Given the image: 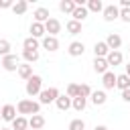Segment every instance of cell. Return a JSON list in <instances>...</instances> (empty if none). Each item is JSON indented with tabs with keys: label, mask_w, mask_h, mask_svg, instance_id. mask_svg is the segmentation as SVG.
<instances>
[{
	"label": "cell",
	"mask_w": 130,
	"mask_h": 130,
	"mask_svg": "<svg viewBox=\"0 0 130 130\" xmlns=\"http://www.w3.org/2000/svg\"><path fill=\"white\" fill-rule=\"evenodd\" d=\"M16 112L20 114V116H35V114H39L41 112V104L39 102H35V100H20L18 104H16Z\"/></svg>",
	"instance_id": "obj_1"
},
{
	"label": "cell",
	"mask_w": 130,
	"mask_h": 130,
	"mask_svg": "<svg viewBox=\"0 0 130 130\" xmlns=\"http://www.w3.org/2000/svg\"><path fill=\"white\" fill-rule=\"evenodd\" d=\"M0 65H2V69H4V71H18V67H20V57H18V55H14V53H10V55L2 57Z\"/></svg>",
	"instance_id": "obj_2"
},
{
	"label": "cell",
	"mask_w": 130,
	"mask_h": 130,
	"mask_svg": "<svg viewBox=\"0 0 130 130\" xmlns=\"http://www.w3.org/2000/svg\"><path fill=\"white\" fill-rule=\"evenodd\" d=\"M26 93L28 95H39L41 91H43V77L41 75H32L28 81H26Z\"/></svg>",
	"instance_id": "obj_3"
},
{
	"label": "cell",
	"mask_w": 130,
	"mask_h": 130,
	"mask_svg": "<svg viewBox=\"0 0 130 130\" xmlns=\"http://www.w3.org/2000/svg\"><path fill=\"white\" fill-rule=\"evenodd\" d=\"M59 95H61V93H59V89H57V87H47V89H43V91L39 93V104L49 106V104L57 102V98H59Z\"/></svg>",
	"instance_id": "obj_4"
},
{
	"label": "cell",
	"mask_w": 130,
	"mask_h": 130,
	"mask_svg": "<svg viewBox=\"0 0 130 130\" xmlns=\"http://www.w3.org/2000/svg\"><path fill=\"white\" fill-rule=\"evenodd\" d=\"M104 20L106 22H112V20H118L120 18V8L116 6V4H108V6H104Z\"/></svg>",
	"instance_id": "obj_5"
},
{
	"label": "cell",
	"mask_w": 130,
	"mask_h": 130,
	"mask_svg": "<svg viewBox=\"0 0 130 130\" xmlns=\"http://www.w3.org/2000/svg\"><path fill=\"white\" fill-rule=\"evenodd\" d=\"M45 30H47V35L49 37H57L59 32H61V22L57 20V18H49L47 22H45Z\"/></svg>",
	"instance_id": "obj_6"
},
{
	"label": "cell",
	"mask_w": 130,
	"mask_h": 130,
	"mask_svg": "<svg viewBox=\"0 0 130 130\" xmlns=\"http://www.w3.org/2000/svg\"><path fill=\"white\" fill-rule=\"evenodd\" d=\"M41 47L45 49V51H49V53H55L57 49H59V41H57V37H43L41 39Z\"/></svg>",
	"instance_id": "obj_7"
},
{
	"label": "cell",
	"mask_w": 130,
	"mask_h": 130,
	"mask_svg": "<svg viewBox=\"0 0 130 130\" xmlns=\"http://www.w3.org/2000/svg\"><path fill=\"white\" fill-rule=\"evenodd\" d=\"M0 114H2V120L4 122H14V118H16V108L12 106V104H6V106H2L0 108Z\"/></svg>",
	"instance_id": "obj_8"
},
{
	"label": "cell",
	"mask_w": 130,
	"mask_h": 130,
	"mask_svg": "<svg viewBox=\"0 0 130 130\" xmlns=\"http://www.w3.org/2000/svg\"><path fill=\"white\" fill-rule=\"evenodd\" d=\"M67 53H69L71 57H81V55L85 53V45H83L81 41H73V43H69Z\"/></svg>",
	"instance_id": "obj_9"
},
{
	"label": "cell",
	"mask_w": 130,
	"mask_h": 130,
	"mask_svg": "<svg viewBox=\"0 0 130 130\" xmlns=\"http://www.w3.org/2000/svg\"><path fill=\"white\" fill-rule=\"evenodd\" d=\"M106 45L110 47V51H118V49L122 47V37H120L118 32H110L108 39H106Z\"/></svg>",
	"instance_id": "obj_10"
},
{
	"label": "cell",
	"mask_w": 130,
	"mask_h": 130,
	"mask_svg": "<svg viewBox=\"0 0 130 130\" xmlns=\"http://www.w3.org/2000/svg\"><path fill=\"white\" fill-rule=\"evenodd\" d=\"M91 65H93V71H95V73H100V75H104V73H108V71H110V65H108V61H106L104 57H95Z\"/></svg>",
	"instance_id": "obj_11"
},
{
	"label": "cell",
	"mask_w": 130,
	"mask_h": 130,
	"mask_svg": "<svg viewBox=\"0 0 130 130\" xmlns=\"http://www.w3.org/2000/svg\"><path fill=\"white\" fill-rule=\"evenodd\" d=\"M116 79H118V75H116L114 71L104 73V75H102V85H104V89H114V87H116Z\"/></svg>",
	"instance_id": "obj_12"
},
{
	"label": "cell",
	"mask_w": 130,
	"mask_h": 130,
	"mask_svg": "<svg viewBox=\"0 0 130 130\" xmlns=\"http://www.w3.org/2000/svg\"><path fill=\"white\" fill-rule=\"evenodd\" d=\"M32 16H35V22H41V24H45V22L51 18V14H49V8H43V6H39V8L32 12Z\"/></svg>",
	"instance_id": "obj_13"
},
{
	"label": "cell",
	"mask_w": 130,
	"mask_h": 130,
	"mask_svg": "<svg viewBox=\"0 0 130 130\" xmlns=\"http://www.w3.org/2000/svg\"><path fill=\"white\" fill-rule=\"evenodd\" d=\"M28 30H30V37H35V39H43V37H47L45 24H41V22H32Z\"/></svg>",
	"instance_id": "obj_14"
},
{
	"label": "cell",
	"mask_w": 130,
	"mask_h": 130,
	"mask_svg": "<svg viewBox=\"0 0 130 130\" xmlns=\"http://www.w3.org/2000/svg\"><path fill=\"white\" fill-rule=\"evenodd\" d=\"M108 53H110V47L106 45V41H98L95 45H93V55L95 57H108Z\"/></svg>",
	"instance_id": "obj_15"
},
{
	"label": "cell",
	"mask_w": 130,
	"mask_h": 130,
	"mask_svg": "<svg viewBox=\"0 0 130 130\" xmlns=\"http://www.w3.org/2000/svg\"><path fill=\"white\" fill-rule=\"evenodd\" d=\"M106 61H108V65L112 67H116V65H122V61H124V55L120 53V51H110L108 53V57H106Z\"/></svg>",
	"instance_id": "obj_16"
},
{
	"label": "cell",
	"mask_w": 130,
	"mask_h": 130,
	"mask_svg": "<svg viewBox=\"0 0 130 130\" xmlns=\"http://www.w3.org/2000/svg\"><path fill=\"white\" fill-rule=\"evenodd\" d=\"M71 104H73V100L67 95V93H63V95H59L57 98V102H55V106L61 110V112H67L69 108H71Z\"/></svg>",
	"instance_id": "obj_17"
},
{
	"label": "cell",
	"mask_w": 130,
	"mask_h": 130,
	"mask_svg": "<svg viewBox=\"0 0 130 130\" xmlns=\"http://www.w3.org/2000/svg\"><path fill=\"white\" fill-rule=\"evenodd\" d=\"M87 14H89L87 6H75V10H73L71 18H73V20H77V22H83V20L87 18Z\"/></svg>",
	"instance_id": "obj_18"
},
{
	"label": "cell",
	"mask_w": 130,
	"mask_h": 130,
	"mask_svg": "<svg viewBox=\"0 0 130 130\" xmlns=\"http://www.w3.org/2000/svg\"><path fill=\"white\" fill-rule=\"evenodd\" d=\"M89 98H91V104H93V106H104V104L108 102V95H106V91H104V89L93 91Z\"/></svg>",
	"instance_id": "obj_19"
},
{
	"label": "cell",
	"mask_w": 130,
	"mask_h": 130,
	"mask_svg": "<svg viewBox=\"0 0 130 130\" xmlns=\"http://www.w3.org/2000/svg\"><path fill=\"white\" fill-rule=\"evenodd\" d=\"M24 81H28L35 73H32V65H28V63H20V67H18V71H16Z\"/></svg>",
	"instance_id": "obj_20"
},
{
	"label": "cell",
	"mask_w": 130,
	"mask_h": 130,
	"mask_svg": "<svg viewBox=\"0 0 130 130\" xmlns=\"http://www.w3.org/2000/svg\"><path fill=\"white\" fill-rule=\"evenodd\" d=\"M43 126H45V118H43L41 114H35V116L28 118V128H32V130H41Z\"/></svg>",
	"instance_id": "obj_21"
},
{
	"label": "cell",
	"mask_w": 130,
	"mask_h": 130,
	"mask_svg": "<svg viewBox=\"0 0 130 130\" xmlns=\"http://www.w3.org/2000/svg\"><path fill=\"white\" fill-rule=\"evenodd\" d=\"M65 28H67V32L69 35H73V37H77L79 32H81V22H77V20H67V24H65Z\"/></svg>",
	"instance_id": "obj_22"
},
{
	"label": "cell",
	"mask_w": 130,
	"mask_h": 130,
	"mask_svg": "<svg viewBox=\"0 0 130 130\" xmlns=\"http://www.w3.org/2000/svg\"><path fill=\"white\" fill-rule=\"evenodd\" d=\"M39 39H35V37H26L24 41H22V47H24V51H39Z\"/></svg>",
	"instance_id": "obj_23"
},
{
	"label": "cell",
	"mask_w": 130,
	"mask_h": 130,
	"mask_svg": "<svg viewBox=\"0 0 130 130\" xmlns=\"http://www.w3.org/2000/svg\"><path fill=\"white\" fill-rule=\"evenodd\" d=\"M26 10H28V2H26V0H16L14 6H12V12L18 14V16H22Z\"/></svg>",
	"instance_id": "obj_24"
},
{
	"label": "cell",
	"mask_w": 130,
	"mask_h": 130,
	"mask_svg": "<svg viewBox=\"0 0 130 130\" xmlns=\"http://www.w3.org/2000/svg\"><path fill=\"white\" fill-rule=\"evenodd\" d=\"M116 87H118L120 91H124V89H130V77H128L126 73L118 75V79H116Z\"/></svg>",
	"instance_id": "obj_25"
},
{
	"label": "cell",
	"mask_w": 130,
	"mask_h": 130,
	"mask_svg": "<svg viewBox=\"0 0 130 130\" xmlns=\"http://www.w3.org/2000/svg\"><path fill=\"white\" fill-rule=\"evenodd\" d=\"M59 10L65 12V14H73V10H75V2H73V0H61V2H59Z\"/></svg>",
	"instance_id": "obj_26"
},
{
	"label": "cell",
	"mask_w": 130,
	"mask_h": 130,
	"mask_svg": "<svg viewBox=\"0 0 130 130\" xmlns=\"http://www.w3.org/2000/svg\"><path fill=\"white\" fill-rule=\"evenodd\" d=\"M85 106H87V98H81V95L73 98V104H71V108H73L75 112H83V110H85Z\"/></svg>",
	"instance_id": "obj_27"
},
{
	"label": "cell",
	"mask_w": 130,
	"mask_h": 130,
	"mask_svg": "<svg viewBox=\"0 0 130 130\" xmlns=\"http://www.w3.org/2000/svg\"><path fill=\"white\" fill-rule=\"evenodd\" d=\"M28 128V120L24 116H16L12 122V130H26Z\"/></svg>",
	"instance_id": "obj_28"
},
{
	"label": "cell",
	"mask_w": 130,
	"mask_h": 130,
	"mask_svg": "<svg viewBox=\"0 0 130 130\" xmlns=\"http://www.w3.org/2000/svg\"><path fill=\"white\" fill-rule=\"evenodd\" d=\"M85 6H87L89 12H104V2L102 0H89Z\"/></svg>",
	"instance_id": "obj_29"
},
{
	"label": "cell",
	"mask_w": 130,
	"mask_h": 130,
	"mask_svg": "<svg viewBox=\"0 0 130 130\" xmlns=\"http://www.w3.org/2000/svg\"><path fill=\"white\" fill-rule=\"evenodd\" d=\"M22 59H24V63L32 65L35 61H39V51H22Z\"/></svg>",
	"instance_id": "obj_30"
},
{
	"label": "cell",
	"mask_w": 130,
	"mask_h": 130,
	"mask_svg": "<svg viewBox=\"0 0 130 130\" xmlns=\"http://www.w3.org/2000/svg\"><path fill=\"white\" fill-rule=\"evenodd\" d=\"M69 130H85V122L81 118H75L69 122Z\"/></svg>",
	"instance_id": "obj_31"
},
{
	"label": "cell",
	"mask_w": 130,
	"mask_h": 130,
	"mask_svg": "<svg viewBox=\"0 0 130 130\" xmlns=\"http://www.w3.org/2000/svg\"><path fill=\"white\" fill-rule=\"evenodd\" d=\"M0 55H2V57L10 55V41H6V39H0Z\"/></svg>",
	"instance_id": "obj_32"
},
{
	"label": "cell",
	"mask_w": 130,
	"mask_h": 130,
	"mask_svg": "<svg viewBox=\"0 0 130 130\" xmlns=\"http://www.w3.org/2000/svg\"><path fill=\"white\" fill-rule=\"evenodd\" d=\"M67 95H69L71 100L77 98V95H79V85H77V83H69V85H67Z\"/></svg>",
	"instance_id": "obj_33"
},
{
	"label": "cell",
	"mask_w": 130,
	"mask_h": 130,
	"mask_svg": "<svg viewBox=\"0 0 130 130\" xmlns=\"http://www.w3.org/2000/svg\"><path fill=\"white\" fill-rule=\"evenodd\" d=\"M91 93H93V89H91L87 83H81V85H79V95H81V98H89Z\"/></svg>",
	"instance_id": "obj_34"
},
{
	"label": "cell",
	"mask_w": 130,
	"mask_h": 130,
	"mask_svg": "<svg viewBox=\"0 0 130 130\" xmlns=\"http://www.w3.org/2000/svg\"><path fill=\"white\" fill-rule=\"evenodd\" d=\"M120 20L130 22V8H120Z\"/></svg>",
	"instance_id": "obj_35"
},
{
	"label": "cell",
	"mask_w": 130,
	"mask_h": 130,
	"mask_svg": "<svg viewBox=\"0 0 130 130\" xmlns=\"http://www.w3.org/2000/svg\"><path fill=\"white\" fill-rule=\"evenodd\" d=\"M12 6H14L12 0H0V10H4V8H12Z\"/></svg>",
	"instance_id": "obj_36"
},
{
	"label": "cell",
	"mask_w": 130,
	"mask_h": 130,
	"mask_svg": "<svg viewBox=\"0 0 130 130\" xmlns=\"http://www.w3.org/2000/svg\"><path fill=\"white\" fill-rule=\"evenodd\" d=\"M122 100L124 102H130V89H124L122 91Z\"/></svg>",
	"instance_id": "obj_37"
},
{
	"label": "cell",
	"mask_w": 130,
	"mask_h": 130,
	"mask_svg": "<svg viewBox=\"0 0 130 130\" xmlns=\"http://www.w3.org/2000/svg\"><path fill=\"white\" fill-rule=\"evenodd\" d=\"M120 8H130V0H120Z\"/></svg>",
	"instance_id": "obj_38"
},
{
	"label": "cell",
	"mask_w": 130,
	"mask_h": 130,
	"mask_svg": "<svg viewBox=\"0 0 130 130\" xmlns=\"http://www.w3.org/2000/svg\"><path fill=\"white\" fill-rule=\"evenodd\" d=\"M93 130H108V128H106V126H104V124H100V126H95V128H93Z\"/></svg>",
	"instance_id": "obj_39"
},
{
	"label": "cell",
	"mask_w": 130,
	"mask_h": 130,
	"mask_svg": "<svg viewBox=\"0 0 130 130\" xmlns=\"http://www.w3.org/2000/svg\"><path fill=\"white\" fill-rule=\"evenodd\" d=\"M126 75H128V77H130V63H128V65H126Z\"/></svg>",
	"instance_id": "obj_40"
},
{
	"label": "cell",
	"mask_w": 130,
	"mask_h": 130,
	"mask_svg": "<svg viewBox=\"0 0 130 130\" xmlns=\"http://www.w3.org/2000/svg\"><path fill=\"white\" fill-rule=\"evenodd\" d=\"M0 130H12V128H0Z\"/></svg>",
	"instance_id": "obj_41"
},
{
	"label": "cell",
	"mask_w": 130,
	"mask_h": 130,
	"mask_svg": "<svg viewBox=\"0 0 130 130\" xmlns=\"http://www.w3.org/2000/svg\"><path fill=\"white\" fill-rule=\"evenodd\" d=\"M128 51H130V45H128Z\"/></svg>",
	"instance_id": "obj_42"
},
{
	"label": "cell",
	"mask_w": 130,
	"mask_h": 130,
	"mask_svg": "<svg viewBox=\"0 0 130 130\" xmlns=\"http://www.w3.org/2000/svg\"><path fill=\"white\" fill-rule=\"evenodd\" d=\"M0 120H2V114H0Z\"/></svg>",
	"instance_id": "obj_43"
},
{
	"label": "cell",
	"mask_w": 130,
	"mask_h": 130,
	"mask_svg": "<svg viewBox=\"0 0 130 130\" xmlns=\"http://www.w3.org/2000/svg\"><path fill=\"white\" fill-rule=\"evenodd\" d=\"M26 130H28V128H26Z\"/></svg>",
	"instance_id": "obj_44"
}]
</instances>
